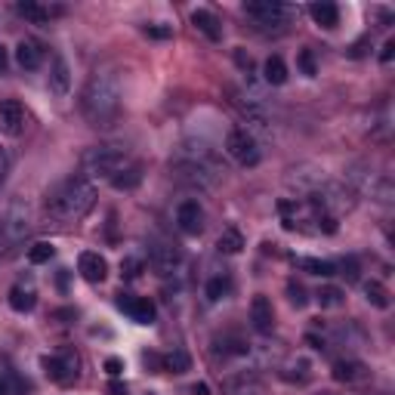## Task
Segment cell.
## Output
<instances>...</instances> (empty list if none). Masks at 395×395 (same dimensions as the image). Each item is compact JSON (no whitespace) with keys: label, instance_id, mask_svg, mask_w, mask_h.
Here are the masks:
<instances>
[{"label":"cell","instance_id":"1","mask_svg":"<svg viewBox=\"0 0 395 395\" xmlns=\"http://www.w3.org/2000/svg\"><path fill=\"white\" fill-rule=\"evenodd\" d=\"M120 77L115 71H93L90 80L84 84V93H80V115L87 118V124L96 127V130H106L111 127L120 115Z\"/></svg>","mask_w":395,"mask_h":395},{"label":"cell","instance_id":"2","mask_svg":"<svg viewBox=\"0 0 395 395\" xmlns=\"http://www.w3.org/2000/svg\"><path fill=\"white\" fill-rule=\"evenodd\" d=\"M93 204H96V185L80 173L65 176V180L56 182L53 189L46 192V213H50L56 222L84 220V216L93 211Z\"/></svg>","mask_w":395,"mask_h":395},{"label":"cell","instance_id":"3","mask_svg":"<svg viewBox=\"0 0 395 395\" xmlns=\"http://www.w3.org/2000/svg\"><path fill=\"white\" fill-rule=\"evenodd\" d=\"M173 173H176V180L185 182V185H192V189H213L216 182L222 180V173H225V167H220L216 161L207 155H195V151H185L182 158H176L173 161Z\"/></svg>","mask_w":395,"mask_h":395},{"label":"cell","instance_id":"4","mask_svg":"<svg viewBox=\"0 0 395 395\" xmlns=\"http://www.w3.org/2000/svg\"><path fill=\"white\" fill-rule=\"evenodd\" d=\"M130 164L124 149L118 145H96V149H87L84 158H80V176L87 180H115V176Z\"/></svg>","mask_w":395,"mask_h":395},{"label":"cell","instance_id":"5","mask_svg":"<svg viewBox=\"0 0 395 395\" xmlns=\"http://www.w3.org/2000/svg\"><path fill=\"white\" fill-rule=\"evenodd\" d=\"M31 229V213L28 204L22 201H10V204L0 211V244H19Z\"/></svg>","mask_w":395,"mask_h":395},{"label":"cell","instance_id":"6","mask_svg":"<svg viewBox=\"0 0 395 395\" xmlns=\"http://www.w3.org/2000/svg\"><path fill=\"white\" fill-rule=\"evenodd\" d=\"M244 13L256 22L260 31H281L290 19V6L278 4V0H251L244 4Z\"/></svg>","mask_w":395,"mask_h":395},{"label":"cell","instance_id":"7","mask_svg":"<svg viewBox=\"0 0 395 395\" xmlns=\"http://www.w3.org/2000/svg\"><path fill=\"white\" fill-rule=\"evenodd\" d=\"M225 151H229L232 161H238L241 167H256L263 158L256 136L251 130H244V127H238V130H232L225 136Z\"/></svg>","mask_w":395,"mask_h":395},{"label":"cell","instance_id":"8","mask_svg":"<svg viewBox=\"0 0 395 395\" xmlns=\"http://www.w3.org/2000/svg\"><path fill=\"white\" fill-rule=\"evenodd\" d=\"M40 365H44V374L50 377L53 383H59V386L75 383L77 374H80V361H77V356L71 349L59 352V356H46Z\"/></svg>","mask_w":395,"mask_h":395},{"label":"cell","instance_id":"9","mask_svg":"<svg viewBox=\"0 0 395 395\" xmlns=\"http://www.w3.org/2000/svg\"><path fill=\"white\" fill-rule=\"evenodd\" d=\"M118 309L127 312L136 325H155L158 309L149 296H133V294H118Z\"/></svg>","mask_w":395,"mask_h":395},{"label":"cell","instance_id":"10","mask_svg":"<svg viewBox=\"0 0 395 395\" xmlns=\"http://www.w3.org/2000/svg\"><path fill=\"white\" fill-rule=\"evenodd\" d=\"M25 130V108L19 99H4L0 102V133L4 136H19Z\"/></svg>","mask_w":395,"mask_h":395},{"label":"cell","instance_id":"11","mask_svg":"<svg viewBox=\"0 0 395 395\" xmlns=\"http://www.w3.org/2000/svg\"><path fill=\"white\" fill-rule=\"evenodd\" d=\"M222 392L225 395H265V386L253 370H241V374H235V377H225Z\"/></svg>","mask_w":395,"mask_h":395},{"label":"cell","instance_id":"12","mask_svg":"<svg viewBox=\"0 0 395 395\" xmlns=\"http://www.w3.org/2000/svg\"><path fill=\"white\" fill-rule=\"evenodd\" d=\"M180 263H182L180 247L167 244V241H164V244H155V247H151V253H149V265L158 272V275H170Z\"/></svg>","mask_w":395,"mask_h":395},{"label":"cell","instance_id":"13","mask_svg":"<svg viewBox=\"0 0 395 395\" xmlns=\"http://www.w3.org/2000/svg\"><path fill=\"white\" fill-rule=\"evenodd\" d=\"M176 225L185 235H201V229H204V207L198 201H182L180 211H176Z\"/></svg>","mask_w":395,"mask_h":395},{"label":"cell","instance_id":"14","mask_svg":"<svg viewBox=\"0 0 395 395\" xmlns=\"http://www.w3.org/2000/svg\"><path fill=\"white\" fill-rule=\"evenodd\" d=\"M251 325H253V330H260V334H272V327H275V309H272L269 296L256 294L251 300Z\"/></svg>","mask_w":395,"mask_h":395},{"label":"cell","instance_id":"15","mask_svg":"<svg viewBox=\"0 0 395 395\" xmlns=\"http://www.w3.org/2000/svg\"><path fill=\"white\" fill-rule=\"evenodd\" d=\"M77 272L90 281V284H102L108 275V263H106V256L87 251V253H80V260H77Z\"/></svg>","mask_w":395,"mask_h":395},{"label":"cell","instance_id":"16","mask_svg":"<svg viewBox=\"0 0 395 395\" xmlns=\"http://www.w3.org/2000/svg\"><path fill=\"white\" fill-rule=\"evenodd\" d=\"M334 380L340 383H361L368 380V365L358 358H340L334 365Z\"/></svg>","mask_w":395,"mask_h":395},{"label":"cell","instance_id":"17","mask_svg":"<svg viewBox=\"0 0 395 395\" xmlns=\"http://www.w3.org/2000/svg\"><path fill=\"white\" fill-rule=\"evenodd\" d=\"M15 62H19L25 71H35L40 68V62H44V46L37 44V40H22L19 46H15Z\"/></svg>","mask_w":395,"mask_h":395},{"label":"cell","instance_id":"18","mask_svg":"<svg viewBox=\"0 0 395 395\" xmlns=\"http://www.w3.org/2000/svg\"><path fill=\"white\" fill-rule=\"evenodd\" d=\"M50 90H53L56 96H68V90H71V71H68V62L62 59V56H53Z\"/></svg>","mask_w":395,"mask_h":395},{"label":"cell","instance_id":"19","mask_svg":"<svg viewBox=\"0 0 395 395\" xmlns=\"http://www.w3.org/2000/svg\"><path fill=\"white\" fill-rule=\"evenodd\" d=\"M15 10H19L22 19L35 22V25H44V22H50V15L62 13V10H50V6L37 4V0H19V4H15Z\"/></svg>","mask_w":395,"mask_h":395},{"label":"cell","instance_id":"20","mask_svg":"<svg viewBox=\"0 0 395 395\" xmlns=\"http://www.w3.org/2000/svg\"><path fill=\"white\" fill-rule=\"evenodd\" d=\"M192 25H195L204 37H211V40H220L222 37V22L216 19L211 10H195V13H192Z\"/></svg>","mask_w":395,"mask_h":395},{"label":"cell","instance_id":"21","mask_svg":"<svg viewBox=\"0 0 395 395\" xmlns=\"http://www.w3.org/2000/svg\"><path fill=\"white\" fill-rule=\"evenodd\" d=\"M309 15L315 19V25H321V28H337V22H340V10H337L334 4H327V0H321V4H312L309 6Z\"/></svg>","mask_w":395,"mask_h":395},{"label":"cell","instance_id":"22","mask_svg":"<svg viewBox=\"0 0 395 395\" xmlns=\"http://www.w3.org/2000/svg\"><path fill=\"white\" fill-rule=\"evenodd\" d=\"M139 182H142V164H136V161H130V164H127L124 170H120L115 180H111V185H115L118 192H130Z\"/></svg>","mask_w":395,"mask_h":395},{"label":"cell","instance_id":"23","mask_svg":"<svg viewBox=\"0 0 395 395\" xmlns=\"http://www.w3.org/2000/svg\"><path fill=\"white\" fill-rule=\"evenodd\" d=\"M216 251L225 253V256H235L244 251V235L238 229H225L220 238H216Z\"/></svg>","mask_w":395,"mask_h":395},{"label":"cell","instance_id":"24","mask_svg":"<svg viewBox=\"0 0 395 395\" xmlns=\"http://www.w3.org/2000/svg\"><path fill=\"white\" fill-rule=\"evenodd\" d=\"M263 77H265V84H272V87L284 84V80H287L284 59H281V56H269V59H265V65H263Z\"/></svg>","mask_w":395,"mask_h":395},{"label":"cell","instance_id":"25","mask_svg":"<svg viewBox=\"0 0 395 395\" xmlns=\"http://www.w3.org/2000/svg\"><path fill=\"white\" fill-rule=\"evenodd\" d=\"M35 303H37V294L31 287H22V284H15L10 290V306L15 312H31L35 309Z\"/></svg>","mask_w":395,"mask_h":395},{"label":"cell","instance_id":"26","mask_svg":"<svg viewBox=\"0 0 395 395\" xmlns=\"http://www.w3.org/2000/svg\"><path fill=\"white\" fill-rule=\"evenodd\" d=\"M315 300H318L321 309H337V306H343V303H346V290L334 287V284H325V287H318Z\"/></svg>","mask_w":395,"mask_h":395},{"label":"cell","instance_id":"27","mask_svg":"<svg viewBox=\"0 0 395 395\" xmlns=\"http://www.w3.org/2000/svg\"><path fill=\"white\" fill-rule=\"evenodd\" d=\"M365 296L370 306H377V309H389L392 300H389V290H386L380 281H368L365 284Z\"/></svg>","mask_w":395,"mask_h":395},{"label":"cell","instance_id":"28","mask_svg":"<svg viewBox=\"0 0 395 395\" xmlns=\"http://www.w3.org/2000/svg\"><path fill=\"white\" fill-rule=\"evenodd\" d=\"M216 349H222V356H247L251 343L241 337H222V340H216Z\"/></svg>","mask_w":395,"mask_h":395},{"label":"cell","instance_id":"29","mask_svg":"<svg viewBox=\"0 0 395 395\" xmlns=\"http://www.w3.org/2000/svg\"><path fill=\"white\" fill-rule=\"evenodd\" d=\"M300 269H306L309 275H321V278L337 275V265H334V263H327V260H312V256L300 260Z\"/></svg>","mask_w":395,"mask_h":395},{"label":"cell","instance_id":"30","mask_svg":"<svg viewBox=\"0 0 395 395\" xmlns=\"http://www.w3.org/2000/svg\"><path fill=\"white\" fill-rule=\"evenodd\" d=\"M232 290V281L225 278V275H216V278H211L207 281V287H204V294H207V300L211 303H220L225 294Z\"/></svg>","mask_w":395,"mask_h":395},{"label":"cell","instance_id":"31","mask_svg":"<svg viewBox=\"0 0 395 395\" xmlns=\"http://www.w3.org/2000/svg\"><path fill=\"white\" fill-rule=\"evenodd\" d=\"M192 368V358L185 356L182 349L170 352V356H164V370H170V374H185V370Z\"/></svg>","mask_w":395,"mask_h":395},{"label":"cell","instance_id":"32","mask_svg":"<svg viewBox=\"0 0 395 395\" xmlns=\"http://www.w3.org/2000/svg\"><path fill=\"white\" fill-rule=\"evenodd\" d=\"M53 253H56V247L53 244H46V241H37L35 247H28V260L40 265V263H50L53 260Z\"/></svg>","mask_w":395,"mask_h":395},{"label":"cell","instance_id":"33","mask_svg":"<svg viewBox=\"0 0 395 395\" xmlns=\"http://www.w3.org/2000/svg\"><path fill=\"white\" fill-rule=\"evenodd\" d=\"M287 296H290V303H294L296 309H306V303H309V296H306V287L300 284V281H290V284H287Z\"/></svg>","mask_w":395,"mask_h":395},{"label":"cell","instance_id":"34","mask_svg":"<svg viewBox=\"0 0 395 395\" xmlns=\"http://www.w3.org/2000/svg\"><path fill=\"white\" fill-rule=\"evenodd\" d=\"M296 65H300L303 75H318V65H315V56H312V50H300V56H296Z\"/></svg>","mask_w":395,"mask_h":395},{"label":"cell","instance_id":"35","mask_svg":"<svg viewBox=\"0 0 395 395\" xmlns=\"http://www.w3.org/2000/svg\"><path fill=\"white\" fill-rule=\"evenodd\" d=\"M340 275H346V281H358V260L356 256H346V260L340 263Z\"/></svg>","mask_w":395,"mask_h":395},{"label":"cell","instance_id":"36","mask_svg":"<svg viewBox=\"0 0 395 395\" xmlns=\"http://www.w3.org/2000/svg\"><path fill=\"white\" fill-rule=\"evenodd\" d=\"M145 37H155V40H167V37H173V28H167V25H145Z\"/></svg>","mask_w":395,"mask_h":395},{"label":"cell","instance_id":"37","mask_svg":"<svg viewBox=\"0 0 395 395\" xmlns=\"http://www.w3.org/2000/svg\"><path fill=\"white\" fill-rule=\"evenodd\" d=\"M139 269H142L139 260H124V263H120V272H124L127 278H136V275H139Z\"/></svg>","mask_w":395,"mask_h":395},{"label":"cell","instance_id":"38","mask_svg":"<svg viewBox=\"0 0 395 395\" xmlns=\"http://www.w3.org/2000/svg\"><path fill=\"white\" fill-rule=\"evenodd\" d=\"M235 62H238V68L244 71V75H251L253 71V62H251V56H247L244 50H235Z\"/></svg>","mask_w":395,"mask_h":395},{"label":"cell","instance_id":"39","mask_svg":"<svg viewBox=\"0 0 395 395\" xmlns=\"http://www.w3.org/2000/svg\"><path fill=\"white\" fill-rule=\"evenodd\" d=\"M392 56H395V40L389 37V40H386V44H383V53H380V62H383V65H389V62H392Z\"/></svg>","mask_w":395,"mask_h":395},{"label":"cell","instance_id":"40","mask_svg":"<svg viewBox=\"0 0 395 395\" xmlns=\"http://www.w3.org/2000/svg\"><path fill=\"white\" fill-rule=\"evenodd\" d=\"M142 361H145V365H149V368H155V370H164V358H161V356H155V352H145V356H142Z\"/></svg>","mask_w":395,"mask_h":395},{"label":"cell","instance_id":"41","mask_svg":"<svg viewBox=\"0 0 395 395\" xmlns=\"http://www.w3.org/2000/svg\"><path fill=\"white\" fill-rule=\"evenodd\" d=\"M106 370H108L111 377H120V370H124V361H120V358H108L106 361Z\"/></svg>","mask_w":395,"mask_h":395},{"label":"cell","instance_id":"42","mask_svg":"<svg viewBox=\"0 0 395 395\" xmlns=\"http://www.w3.org/2000/svg\"><path fill=\"white\" fill-rule=\"evenodd\" d=\"M6 170H10V158H6V151L0 149V185L6 180Z\"/></svg>","mask_w":395,"mask_h":395},{"label":"cell","instance_id":"43","mask_svg":"<svg viewBox=\"0 0 395 395\" xmlns=\"http://www.w3.org/2000/svg\"><path fill=\"white\" fill-rule=\"evenodd\" d=\"M108 395H127V386L120 383V380H111L108 383Z\"/></svg>","mask_w":395,"mask_h":395},{"label":"cell","instance_id":"44","mask_svg":"<svg viewBox=\"0 0 395 395\" xmlns=\"http://www.w3.org/2000/svg\"><path fill=\"white\" fill-rule=\"evenodd\" d=\"M189 395H211V386H207V383H192Z\"/></svg>","mask_w":395,"mask_h":395},{"label":"cell","instance_id":"45","mask_svg":"<svg viewBox=\"0 0 395 395\" xmlns=\"http://www.w3.org/2000/svg\"><path fill=\"white\" fill-rule=\"evenodd\" d=\"M6 65H10V53H6V46L0 44V71H6Z\"/></svg>","mask_w":395,"mask_h":395},{"label":"cell","instance_id":"46","mask_svg":"<svg viewBox=\"0 0 395 395\" xmlns=\"http://www.w3.org/2000/svg\"><path fill=\"white\" fill-rule=\"evenodd\" d=\"M0 395H13V389H10V380H6V377H0Z\"/></svg>","mask_w":395,"mask_h":395},{"label":"cell","instance_id":"47","mask_svg":"<svg viewBox=\"0 0 395 395\" xmlns=\"http://www.w3.org/2000/svg\"><path fill=\"white\" fill-rule=\"evenodd\" d=\"M65 284H68V272H65V269H62V272H59V287H62V290H65Z\"/></svg>","mask_w":395,"mask_h":395}]
</instances>
